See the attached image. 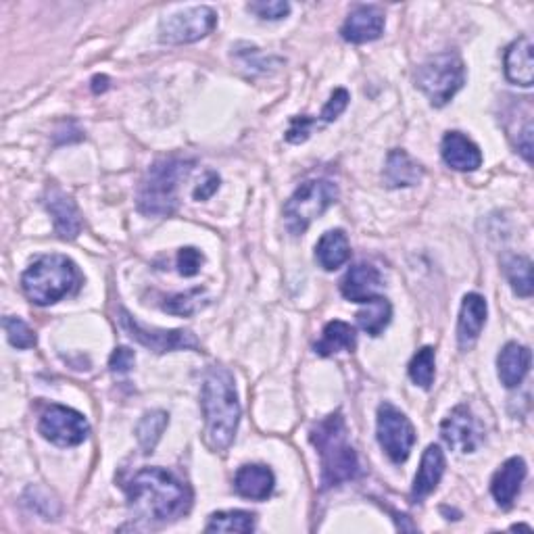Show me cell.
Here are the masks:
<instances>
[{"mask_svg": "<svg viewBox=\"0 0 534 534\" xmlns=\"http://www.w3.org/2000/svg\"><path fill=\"white\" fill-rule=\"evenodd\" d=\"M132 514L147 522H172L188 514L192 493L186 484L163 468H144L126 484Z\"/></svg>", "mask_w": 534, "mask_h": 534, "instance_id": "6da1fadb", "label": "cell"}, {"mask_svg": "<svg viewBox=\"0 0 534 534\" xmlns=\"http://www.w3.org/2000/svg\"><path fill=\"white\" fill-rule=\"evenodd\" d=\"M201 407L205 416V443L211 451L224 453L234 443L242 414L230 370L215 366L205 374Z\"/></svg>", "mask_w": 534, "mask_h": 534, "instance_id": "7a4b0ae2", "label": "cell"}, {"mask_svg": "<svg viewBox=\"0 0 534 534\" xmlns=\"http://www.w3.org/2000/svg\"><path fill=\"white\" fill-rule=\"evenodd\" d=\"M309 439L320 455L324 489L351 482L361 474L359 457L349 443V430L341 411H334V414L315 424Z\"/></svg>", "mask_w": 534, "mask_h": 534, "instance_id": "3957f363", "label": "cell"}, {"mask_svg": "<svg viewBox=\"0 0 534 534\" xmlns=\"http://www.w3.org/2000/svg\"><path fill=\"white\" fill-rule=\"evenodd\" d=\"M82 284L78 265L65 255H44L21 276V288L36 305H53L74 295Z\"/></svg>", "mask_w": 534, "mask_h": 534, "instance_id": "277c9868", "label": "cell"}, {"mask_svg": "<svg viewBox=\"0 0 534 534\" xmlns=\"http://www.w3.org/2000/svg\"><path fill=\"white\" fill-rule=\"evenodd\" d=\"M194 161L184 159H161L147 176H144L138 190V209L144 215L167 217L178 209V188L190 176Z\"/></svg>", "mask_w": 534, "mask_h": 534, "instance_id": "5b68a950", "label": "cell"}, {"mask_svg": "<svg viewBox=\"0 0 534 534\" xmlns=\"http://www.w3.org/2000/svg\"><path fill=\"white\" fill-rule=\"evenodd\" d=\"M338 201V188L330 180H309L301 184L293 197L284 205V224L286 230L299 236L322 217Z\"/></svg>", "mask_w": 534, "mask_h": 534, "instance_id": "8992f818", "label": "cell"}, {"mask_svg": "<svg viewBox=\"0 0 534 534\" xmlns=\"http://www.w3.org/2000/svg\"><path fill=\"white\" fill-rule=\"evenodd\" d=\"M466 65L457 53H439L418 67L416 86L434 107H445L464 88Z\"/></svg>", "mask_w": 534, "mask_h": 534, "instance_id": "52a82bcc", "label": "cell"}, {"mask_svg": "<svg viewBox=\"0 0 534 534\" xmlns=\"http://www.w3.org/2000/svg\"><path fill=\"white\" fill-rule=\"evenodd\" d=\"M378 443L393 464L407 461L411 449L416 445V428L409 418L391 403L378 407Z\"/></svg>", "mask_w": 534, "mask_h": 534, "instance_id": "ba28073f", "label": "cell"}, {"mask_svg": "<svg viewBox=\"0 0 534 534\" xmlns=\"http://www.w3.org/2000/svg\"><path fill=\"white\" fill-rule=\"evenodd\" d=\"M38 430L46 441L57 447H78L90 434V426L80 411L65 405L46 407L40 416Z\"/></svg>", "mask_w": 534, "mask_h": 534, "instance_id": "9c48e42d", "label": "cell"}, {"mask_svg": "<svg viewBox=\"0 0 534 534\" xmlns=\"http://www.w3.org/2000/svg\"><path fill=\"white\" fill-rule=\"evenodd\" d=\"M217 26V13L211 7H192L169 15L159 26L163 44H192L209 36Z\"/></svg>", "mask_w": 534, "mask_h": 534, "instance_id": "30bf717a", "label": "cell"}, {"mask_svg": "<svg viewBox=\"0 0 534 534\" xmlns=\"http://www.w3.org/2000/svg\"><path fill=\"white\" fill-rule=\"evenodd\" d=\"M119 324L124 328L136 343L142 347H147L153 353H169V351H180V349H192L199 351L201 345L197 341V336L188 330H159V328H147L142 326L136 318L121 309L119 311Z\"/></svg>", "mask_w": 534, "mask_h": 534, "instance_id": "8fae6325", "label": "cell"}, {"mask_svg": "<svg viewBox=\"0 0 534 534\" xmlns=\"http://www.w3.org/2000/svg\"><path fill=\"white\" fill-rule=\"evenodd\" d=\"M443 441L457 453H474L484 443V428L468 405H457L441 424Z\"/></svg>", "mask_w": 534, "mask_h": 534, "instance_id": "7c38bea8", "label": "cell"}, {"mask_svg": "<svg viewBox=\"0 0 534 534\" xmlns=\"http://www.w3.org/2000/svg\"><path fill=\"white\" fill-rule=\"evenodd\" d=\"M384 286L382 274L370 263H357L341 280V293L347 301L368 303L374 297H380Z\"/></svg>", "mask_w": 534, "mask_h": 534, "instance_id": "4fadbf2b", "label": "cell"}, {"mask_svg": "<svg viewBox=\"0 0 534 534\" xmlns=\"http://www.w3.org/2000/svg\"><path fill=\"white\" fill-rule=\"evenodd\" d=\"M384 32V13L374 5L357 7L341 28L343 40L351 44H366L378 40Z\"/></svg>", "mask_w": 534, "mask_h": 534, "instance_id": "5bb4252c", "label": "cell"}, {"mask_svg": "<svg viewBox=\"0 0 534 534\" xmlns=\"http://www.w3.org/2000/svg\"><path fill=\"white\" fill-rule=\"evenodd\" d=\"M44 207L48 213H51L55 230L61 238L74 240L82 232V217H80L76 203L59 188L55 186L48 188L46 197H44Z\"/></svg>", "mask_w": 534, "mask_h": 534, "instance_id": "9a60e30c", "label": "cell"}, {"mask_svg": "<svg viewBox=\"0 0 534 534\" xmlns=\"http://www.w3.org/2000/svg\"><path fill=\"white\" fill-rule=\"evenodd\" d=\"M487 301L484 297L470 293L464 297L457 320V343L464 351H470L480 338V332L487 324Z\"/></svg>", "mask_w": 534, "mask_h": 534, "instance_id": "2e32d148", "label": "cell"}, {"mask_svg": "<svg viewBox=\"0 0 534 534\" xmlns=\"http://www.w3.org/2000/svg\"><path fill=\"white\" fill-rule=\"evenodd\" d=\"M526 474H528V468H526V461L522 457L507 459L505 464L495 472L493 482H491V493H493L499 507L507 509V507L514 505L516 497L522 491Z\"/></svg>", "mask_w": 534, "mask_h": 534, "instance_id": "e0dca14e", "label": "cell"}, {"mask_svg": "<svg viewBox=\"0 0 534 534\" xmlns=\"http://www.w3.org/2000/svg\"><path fill=\"white\" fill-rule=\"evenodd\" d=\"M445 468H447V461H445V453L441 451V447L428 445L420 461V468L414 480V489H411V499H414V503H422L430 493L436 491V487H439V482L445 474Z\"/></svg>", "mask_w": 534, "mask_h": 534, "instance_id": "ac0fdd59", "label": "cell"}, {"mask_svg": "<svg viewBox=\"0 0 534 534\" xmlns=\"http://www.w3.org/2000/svg\"><path fill=\"white\" fill-rule=\"evenodd\" d=\"M443 161L455 172H476L482 165V153L476 144L461 132H449L441 144Z\"/></svg>", "mask_w": 534, "mask_h": 534, "instance_id": "d6986e66", "label": "cell"}, {"mask_svg": "<svg viewBox=\"0 0 534 534\" xmlns=\"http://www.w3.org/2000/svg\"><path fill=\"white\" fill-rule=\"evenodd\" d=\"M505 78L522 88H530L534 82V59H532V40L528 36L518 38L507 46L505 51Z\"/></svg>", "mask_w": 534, "mask_h": 534, "instance_id": "ffe728a7", "label": "cell"}, {"mask_svg": "<svg viewBox=\"0 0 534 534\" xmlns=\"http://www.w3.org/2000/svg\"><path fill=\"white\" fill-rule=\"evenodd\" d=\"M274 484V472L261 464L242 466L234 476V491L251 501H265L274 493Z\"/></svg>", "mask_w": 534, "mask_h": 534, "instance_id": "44dd1931", "label": "cell"}, {"mask_svg": "<svg viewBox=\"0 0 534 534\" xmlns=\"http://www.w3.org/2000/svg\"><path fill=\"white\" fill-rule=\"evenodd\" d=\"M530 361H532V353L528 347L518 345V343H507L497 357L499 378L503 386L507 388L520 386L522 380L530 372Z\"/></svg>", "mask_w": 534, "mask_h": 534, "instance_id": "7402d4cb", "label": "cell"}, {"mask_svg": "<svg viewBox=\"0 0 534 534\" xmlns=\"http://www.w3.org/2000/svg\"><path fill=\"white\" fill-rule=\"evenodd\" d=\"M424 178L422 165L409 157L405 151H391L386 157V167H384V184L388 188H409L420 184Z\"/></svg>", "mask_w": 534, "mask_h": 534, "instance_id": "603a6c76", "label": "cell"}, {"mask_svg": "<svg viewBox=\"0 0 534 534\" xmlns=\"http://www.w3.org/2000/svg\"><path fill=\"white\" fill-rule=\"evenodd\" d=\"M315 259L324 267L326 272H334L343 267L351 259V245L349 238L343 230H330L326 232L318 247H315Z\"/></svg>", "mask_w": 534, "mask_h": 534, "instance_id": "cb8c5ba5", "label": "cell"}, {"mask_svg": "<svg viewBox=\"0 0 534 534\" xmlns=\"http://www.w3.org/2000/svg\"><path fill=\"white\" fill-rule=\"evenodd\" d=\"M357 347V334L355 328L347 322L334 320L326 324L320 343H315V353L322 357H330L341 351H353Z\"/></svg>", "mask_w": 534, "mask_h": 534, "instance_id": "d4e9b609", "label": "cell"}, {"mask_svg": "<svg viewBox=\"0 0 534 534\" xmlns=\"http://www.w3.org/2000/svg\"><path fill=\"white\" fill-rule=\"evenodd\" d=\"M363 307L357 313V324L363 332H368L370 336H380L384 328L391 324L393 318V305L388 303L384 297H374L368 303H363Z\"/></svg>", "mask_w": 534, "mask_h": 534, "instance_id": "484cf974", "label": "cell"}, {"mask_svg": "<svg viewBox=\"0 0 534 534\" xmlns=\"http://www.w3.org/2000/svg\"><path fill=\"white\" fill-rule=\"evenodd\" d=\"M167 424H169V416L161 409L147 411V414L140 418V422L136 426V439H138V445L144 453L155 451Z\"/></svg>", "mask_w": 534, "mask_h": 534, "instance_id": "4316f807", "label": "cell"}, {"mask_svg": "<svg viewBox=\"0 0 534 534\" xmlns=\"http://www.w3.org/2000/svg\"><path fill=\"white\" fill-rule=\"evenodd\" d=\"M505 276L512 284L514 293L518 297H532L534 293V280H532V261L522 255H512L505 261Z\"/></svg>", "mask_w": 534, "mask_h": 534, "instance_id": "83f0119b", "label": "cell"}, {"mask_svg": "<svg viewBox=\"0 0 534 534\" xmlns=\"http://www.w3.org/2000/svg\"><path fill=\"white\" fill-rule=\"evenodd\" d=\"M207 532H253L255 514L242 512V509H230V512H215L207 522Z\"/></svg>", "mask_w": 534, "mask_h": 534, "instance_id": "f1b7e54d", "label": "cell"}, {"mask_svg": "<svg viewBox=\"0 0 534 534\" xmlns=\"http://www.w3.org/2000/svg\"><path fill=\"white\" fill-rule=\"evenodd\" d=\"M207 303L209 299L205 295V288H192L188 293H180L165 299L163 309L172 315H184V318H188V315L201 311Z\"/></svg>", "mask_w": 534, "mask_h": 534, "instance_id": "f546056e", "label": "cell"}, {"mask_svg": "<svg viewBox=\"0 0 534 534\" xmlns=\"http://www.w3.org/2000/svg\"><path fill=\"white\" fill-rule=\"evenodd\" d=\"M436 353L432 347H422L414 359L409 363V378L414 380V384H418L420 388H428L434 382V374H436Z\"/></svg>", "mask_w": 534, "mask_h": 534, "instance_id": "4dcf8cb0", "label": "cell"}, {"mask_svg": "<svg viewBox=\"0 0 534 534\" xmlns=\"http://www.w3.org/2000/svg\"><path fill=\"white\" fill-rule=\"evenodd\" d=\"M3 326H5L9 343L15 349H34L36 347V343H38L36 332L21 318H13V315H9V318H5Z\"/></svg>", "mask_w": 534, "mask_h": 534, "instance_id": "1f68e13d", "label": "cell"}, {"mask_svg": "<svg viewBox=\"0 0 534 534\" xmlns=\"http://www.w3.org/2000/svg\"><path fill=\"white\" fill-rule=\"evenodd\" d=\"M347 105H349V92L345 88H336L332 92V96H330V101L324 105L320 117H315V119H318L320 126L322 124H332L334 119H338L343 115Z\"/></svg>", "mask_w": 534, "mask_h": 534, "instance_id": "d6a6232c", "label": "cell"}, {"mask_svg": "<svg viewBox=\"0 0 534 534\" xmlns=\"http://www.w3.org/2000/svg\"><path fill=\"white\" fill-rule=\"evenodd\" d=\"M247 9L265 21H280L290 13V5L284 0H261V3H251Z\"/></svg>", "mask_w": 534, "mask_h": 534, "instance_id": "836d02e7", "label": "cell"}, {"mask_svg": "<svg viewBox=\"0 0 534 534\" xmlns=\"http://www.w3.org/2000/svg\"><path fill=\"white\" fill-rule=\"evenodd\" d=\"M205 257L199 249L194 247H186V249H180L178 253V272L186 278H192L197 276L201 272V265H203Z\"/></svg>", "mask_w": 534, "mask_h": 534, "instance_id": "e575fe53", "label": "cell"}, {"mask_svg": "<svg viewBox=\"0 0 534 534\" xmlns=\"http://www.w3.org/2000/svg\"><path fill=\"white\" fill-rule=\"evenodd\" d=\"M318 126L320 124H318V119H315V117H309V115L295 117L293 121H290V128L286 132V140L293 142V144H301L311 136V130L318 128Z\"/></svg>", "mask_w": 534, "mask_h": 534, "instance_id": "d590c367", "label": "cell"}, {"mask_svg": "<svg viewBox=\"0 0 534 534\" xmlns=\"http://www.w3.org/2000/svg\"><path fill=\"white\" fill-rule=\"evenodd\" d=\"M136 355L128 347H117L109 359V368L113 374H128L134 368Z\"/></svg>", "mask_w": 534, "mask_h": 534, "instance_id": "8d00e7d4", "label": "cell"}, {"mask_svg": "<svg viewBox=\"0 0 534 534\" xmlns=\"http://www.w3.org/2000/svg\"><path fill=\"white\" fill-rule=\"evenodd\" d=\"M217 188H220V176L209 172L205 176V182L197 190L192 192V197H194V201H207V199H211L213 194L217 192Z\"/></svg>", "mask_w": 534, "mask_h": 534, "instance_id": "74e56055", "label": "cell"}, {"mask_svg": "<svg viewBox=\"0 0 534 534\" xmlns=\"http://www.w3.org/2000/svg\"><path fill=\"white\" fill-rule=\"evenodd\" d=\"M107 78L105 76H96L94 80H92V90H94V94H99V92H105L107 90Z\"/></svg>", "mask_w": 534, "mask_h": 534, "instance_id": "f35d334b", "label": "cell"}]
</instances>
